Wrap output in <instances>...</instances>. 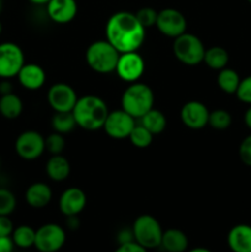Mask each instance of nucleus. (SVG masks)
Segmentation results:
<instances>
[{
    "instance_id": "nucleus-1",
    "label": "nucleus",
    "mask_w": 251,
    "mask_h": 252,
    "mask_svg": "<svg viewBox=\"0 0 251 252\" xmlns=\"http://www.w3.org/2000/svg\"><path fill=\"white\" fill-rule=\"evenodd\" d=\"M106 39L120 53L139 51L145 41V29L135 14L117 11L108 17L105 27Z\"/></svg>"
},
{
    "instance_id": "nucleus-2",
    "label": "nucleus",
    "mask_w": 251,
    "mask_h": 252,
    "mask_svg": "<svg viewBox=\"0 0 251 252\" xmlns=\"http://www.w3.org/2000/svg\"><path fill=\"white\" fill-rule=\"evenodd\" d=\"M71 112L78 127L85 130H97L103 127L110 111L100 96L85 95L78 98Z\"/></svg>"
},
{
    "instance_id": "nucleus-3",
    "label": "nucleus",
    "mask_w": 251,
    "mask_h": 252,
    "mask_svg": "<svg viewBox=\"0 0 251 252\" xmlns=\"http://www.w3.org/2000/svg\"><path fill=\"white\" fill-rule=\"evenodd\" d=\"M154 93L144 83H132L123 91L121 97V108L129 113L133 118L139 120L142 116L154 107Z\"/></svg>"
},
{
    "instance_id": "nucleus-4",
    "label": "nucleus",
    "mask_w": 251,
    "mask_h": 252,
    "mask_svg": "<svg viewBox=\"0 0 251 252\" xmlns=\"http://www.w3.org/2000/svg\"><path fill=\"white\" fill-rule=\"evenodd\" d=\"M120 52L107 41H95L86 48L85 61L90 69L98 74H110L116 70Z\"/></svg>"
},
{
    "instance_id": "nucleus-5",
    "label": "nucleus",
    "mask_w": 251,
    "mask_h": 252,
    "mask_svg": "<svg viewBox=\"0 0 251 252\" xmlns=\"http://www.w3.org/2000/svg\"><path fill=\"white\" fill-rule=\"evenodd\" d=\"M172 52H174L175 58L181 62L182 64L194 66L203 62L206 47H204L201 38L197 37L196 34L185 32V33L174 38Z\"/></svg>"
},
{
    "instance_id": "nucleus-6",
    "label": "nucleus",
    "mask_w": 251,
    "mask_h": 252,
    "mask_svg": "<svg viewBox=\"0 0 251 252\" xmlns=\"http://www.w3.org/2000/svg\"><path fill=\"white\" fill-rule=\"evenodd\" d=\"M132 231L135 243L147 250L160 248L164 230L155 217L150 214H142L137 217L132 225Z\"/></svg>"
},
{
    "instance_id": "nucleus-7",
    "label": "nucleus",
    "mask_w": 251,
    "mask_h": 252,
    "mask_svg": "<svg viewBox=\"0 0 251 252\" xmlns=\"http://www.w3.org/2000/svg\"><path fill=\"white\" fill-rule=\"evenodd\" d=\"M15 152L27 161L38 159L46 152V138L37 130H25L15 140Z\"/></svg>"
},
{
    "instance_id": "nucleus-8",
    "label": "nucleus",
    "mask_w": 251,
    "mask_h": 252,
    "mask_svg": "<svg viewBox=\"0 0 251 252\" xmlns=\"http://www.w3.org/2000/svg\"><path fill=\"white\" fill-rule=\"evenodd\" d=\"M25 64L24 51L14 42L0 43V79H12L17 76Z\"/></svg>"
},
{
    "instance_id": "nucleus-9",
    "label": "nucleus",
    "mask_w": 251,
    "mask_h": 252,
    "mask_svg": "<svg viewBox=\"0 0 251 252\" xmlns=\"http://www.w3.org/2000/svg\"><path fill=\"white\" fill-rule=\"evenodd\" d=\"M65 240V230L58 224L48 223L36 230L34 248L39 252H59Z\"/></svg>"
},
{
    "instance_id": "nucleus-10",
    "label": "nucleus",
    "mask_w": 251,
    "mask_h": 252,
    "mask_svg": "<svg viewBox=\"0 0 251 252\" xmlns=\"http://www.w3.org/2000/svg\"><path fill=\"white\" fill-rule=\"evenodd\" d=\"M159 32L170 38H176L187 30V20L181 11L174 7H165L157 11V24Z\"/></svg>"
},
{
    "instance_id": "nucleus-11",
    "label": "nucleus",
    "mask_w": 251,
    "mask_h": 252,
    "mask_svg": "<svg viewBox=\"0 0 251 252\" xmlns=\"http://www.w3.org/2000/svg\"><path fill=\"white\" fill-rule=\"evenodd\" d=\"M145 70V62L143 57L135 52L121 53L116 65V73L121 80L128 84L137 83Z\"/></svg>"
},
{
    "instance_id": "nucleus-12",
    "label": "nucleus",
    "mask_w": 251,
    "mask_h": 252,
    "mask_svg": "<svg viewBox=\"0 0 251 252\" xmlns=\"http://www.w3.org/2000/svg\"><path fill=\"white\" fill-rule=\"evenodd\" d=\"M135 126V118L125 110H116L108 112L102 129L110 138L116 140H122L129 137L130 132Z\"/></svg>"
},
{
    "instance_id": "nucleus-13",
    "label": "nucleus",
    "mask_w": 251,
    "mask_h": 252,
    "mask_svg": "<svg viewBox=\"0 0 251 252\" xmlns=\"http://www.w3.org/2000/svg\"><path fill=\"white\" fill-rule=\"evenodd\" d=\"M78 98L73 86L65 83L53 84L47 94V101L54 112H71Z\"/></svg>"
},
{
    "instance_id": "nucleus-14",
    "label": "nucleus",
    "mask_w": 251,
    "mask_h": 252,
    "mask_svg": "<svg viewBox=\"0 0 251 252\" xmlns=\"http://www.w3.org/2000/svg\"><path fill=\"white\" fill-rule=\"evenodd\" d=\"M209 110L199 101H188L180 110V120L185 127L193 130L203 129L208 126Z\"/></svg>"
},
{
    "instance_id": "nucleus-15",
    "label": "nucleus",
    "mask_w": 251,
    "mask_h": 252,
    "mask_svg": "<svg viewBox=\"0 0 251 252\" xmlns=\"http://www.w3.org/2000/svg\"><path fill=\"white\" fill-rule=\"evenodd\" d=\"M85 192L78 187H69L59 197V209L65 217L79 216L86 207Z\"/></svg>"
},
{
    "instance_id": "nucleus-16",
    "label": "nucleus",
    "mask_w": 251,
    "mask_h": 252,
    "mask_svg": "<svg viewBox=\"0 0 251 252\" xmlns=\"http://www.w3.org/2000/svg\"><path fill=\"white\" fill-rule=\"evenodd\" d=\"M46 6L49 19L59 25L69 24L78 14L76 0H49Z\"/></svg>"
},
{
    "instance_id": "nucleus-17",
    "label": "nucleus",
    "mask_w": 251,
    "mask_h": 252,
    "mask_svg": "<svg viewBox=\"0 0 251 252\" xmlns=\"http://www.w3.org/2000/svg\"><path fill=\"white\" fill-rule=\"evenodd\" d=\"M17 80L26 90H39L46 83V71L36 63H25L17 74Z\"/></svg>"
},
{
    "instance_id": "nucleus-18",
    "label": "nucleus",
    "mask_w": 251,
    "mask_h": 252,
    "mask_svg": "<svg viewBox=\"0 0 251 252\" xmlns=\"http://www.w3.org/2000/svg\"><path fill=\"white\" fill-rule=\"evenodd\" d=\"M226 243L231 252H251V225L233 226L226 236Z\"/></svg>"
},
{
    "instance_id": "nucleus-19",
    "label": "nucleus",
    "mask_w": 251,
    "mask_h": 252,
    "mask_svg": "<svg viewBox=\"0 0 251 252\" xmlns=\"http://www.w3.org/2000/svg\"><path fill=\"white\" fill-rule=\"evenodd\" d=\"M52 196V189L46 182H33L25 192V201L32 208L41 209L51 203Z\"/></svg>"
},
{
    "instance_id": "nucleus-20",
    "label": "nucleus",
    "mask_w": 251,
    "mask_h": 252,
    "mask_svg": "<svg viewBox=\"0 0 251 252\" xmlns=\"http://www.w3.org/2000/svg\"><path fill=\"white\" fill-rule=\"evenodd\" d=\"M160 248L165 252H186L188 250V238L180 229H167L162 233Z\"/></svg>"
},
{
    "instance_id": "nucleus-21",
    "label": "nucleus",
    "mask_w": 251,
    "mask_h": 252,
    "mask_svg": "<svg viewBox=\"0 0 251 252\" xmlns=\"http://www.w3.org/2000/svg\"><path fill=\"white\" fill-rule=\"evenodd\" d=\"M70 170V162L62 154L52 155L46 164L47 176L56 182H62L68 179Z\"/></svg>"
},
{
    "instance_id": "nucleus-22",
    "label": "nucleus",
    "mask_w": 251,
    "mask_h": 252,
    "mask_svg": "<svg viewBox=\"0 0 251 252\" xmlns=\"http://www.w3.org/2000/svg\"><path fill=\"white\" fill-rule=\"evenodd\" d=\"M24 110L22 100L14 93L0 96V115L6 120H16Z\"/></svg>"
},
{
    "instance_id": "nucleus-23",
    "label": "nucleus",
    "mask_w": 251,
    "mask_h": 252,
    "mask_svg": "<svg viewBox=\"0 0 251 252\" xmlns=\"http://www.w3.org/2000/svg\"><path fill=\"white\" fill-rule=\"evenodd\" d=\"M139 121L140 125L144 128H147L153 135L160 134V133L164 132L167 125L166 117H165L164 113L154 107L148 111L144 116H142Z\"/></svg>"
},
{
    "instance_id": "nucleus-24",
    "label": "nucleus",
    "mask_w": 251,
    "mask_h": 252,
    "mask_svg": "<svg viewBox=\"0 0 251 252\" xmlns=\"http://www.w3.org/2000/svg\"><path fill=\"white\" fill-rule=\"evenodd\" d=\"M203 62L212 70H221L226 68L229 63V53L225 48L220 46H214L211 48H206Z\"/></svg>"
},
{
    "instance_id": "nucleus-25",
    "label": "nucleus",
    "mask_w": 251,
    "mask_h": 252,
    "mask_svg": "<svg viewBox=\"0 0 251 252\" xmlns=\"http://www.w3.org/2000/svg\"><path fill=\"white\" fill-rule=\"evenodd\" d=\"M240 75L238 71H235L231 68H224L218 71V76H217V84H218L219 89L224 91L225 94H235L240 84Z\"/></svg>"
},
{
    "instance_id": "nucleus-26",
    "label": "nucleus",
    "mask_w": 251,
    "mask_h": 252,
    "mask_svg": "<svg viewBox=\"0 0 251 252\" xmlns=\"http://www.w3.org/2000/svg\"><path fill=\"white\" fill-rule=\"evenodd\" d=\"M15 246L20 249H30L34 246L36 230L29 225H20L14 229L11 234Z\"/></svg>"
},
{
    "instance_id": "nucleus-27",
    "label": "nucleus",
    "mask_w": 251,
    "mask_h": 252,
    "mask_svg": "<svg viewBox=\"0 0 251 252\" xmlns=\"http://www.w3.org/2000/svg\"><path fill=\"white\" fill-rule=\"evenodd\" d=\"M76 127L73 112H54L52 117V128L54 132L61 134H68Z\"/></svg>"
},
{
    "instance_id": "nucleus-28",
    "label": "nucleus",
    "mask_w": 251,
    "mask_h": 252,
    "mask_svg": "<svg viewBox=\"0 0 251 252\" xmlns=\"http://www.w3.org/2000/svg\"><path fill=\"white\" fill-rule=\"evenodd\" d=\"M233 123V117H231L230 112L223 108H218V110L209 111V118H208V126H211L213 129L217 130H225Z\"/></svg>"
},
{
    "instance_id": "nucleus-29",
    "label": "nucleus",
    "mask_w": 251,
    "mask_h": 252,
    "mask_svg": "<svg viewBox=\"0 0 251 252\" xmlns=\"http://www.w3.org/2000/svg\"><path fill=\"white\" fill-rule=\"evenodd\" d=\"M153 138H154V135L139 123V125L134 126L128 139L130 140V143L135 148L145 149V148H148L153 143Z\"/></svg>"
},
{
    "instance_id": "nucleus-30",
    "label": "nucleus",
    "mask_w": 251,
    "mask_h": 252,
    "mask_svg": "<svg viewBox=\"0 0 251 252\" xmlns=\"http://www.w3.org/2000/svg\"><path fill=\"white\" fill-rule=\"evenodd\" d=\"M17 206L16 197L10 189H0V216H10Z\"/></svg>"
},
{
    "instance_id": "nucleus-31",
    "label": "nucleus",
    "mask_w": 251,
    "mask_h": 252,
    "mask_svg": "<svg viewBox=\"0 0 251 252\" xmlns=\"http://www.w3.org/2000/svg\"><path fill=\"white\" fill-rule=\"evenodd\" d=\"M65 148V138L61 133L53 132L46 138V150L52 155L62 154Z\"/></svg>"
},
{
    "instance_id": "nucleus-32",
    "label": "nucleus",
    "mask_w": 251,
    "mask_h": 252,
    "mask_svg": "<svg viewBox=\"0 0 251 252\" xmlns=\"http://www.w3.org/2000/svg\"><path fill=\"white\" fill-rule=\"evenodd\" d=\"M135 16H137L139 24L147 30L149 29V27L155 26V24H157V11L155 9H153V7L145 6L138 10V11L135 12Z\"/></svg>"
},
{
    "instance_id": "nucleus-33",
    "label": "nucleus",
    "mask_w": 251,
    "mask_h": 252,
    "mask_svg": "<svg viewBox=\"0 0 251 252\" xmlns=\"http://www.w3.org/2000/svg\"><path fill=\"white\" fill-rule=\"evenodd\" d=\"M235 95L239 101L249 106L251 105V75L241 79Z\"/></svg>"
},
{
    "instance_id": "nucleus-34",
    "label": "nucleus",
    "mask_w": 251,
    "mask_h": 252,
    "mask_svg": "<svg viewBox=\"0 0 251 252\" xmlns=\"http://www.w3.org/2000/svg\"><path fill=\"white\" fill-rule=\"evenodd\" d=\"M239 158L244 165L251 167V134L241 140L239 145Z\"/></svg>"
},
{
    "instance_id": "nucleus-35",
    "label": "nucleus",
    "mask_w": 251,
    "mask_h": 252,
    "mask_svg": "<svg viewBox=\"0 0 251 252\" xmlns=\"http://www.w3.org/2000/svg\"><path fill=\"white\" fill-rule=\"evenodd\" d=\"M15 226L9 216H0V236H11Z\"/></svg>"
},
{
    "instance_id": "nucleus-36",
    "label": "nucleus",
    "mask_w": 251,
    "mask_h": 252,
    "mask_svg": "<svg viewBox=\"0 0 251 252\" xmlns=\"http://www.w3.org/2000/svg\"><path fill=\"white\" fill-rule=\"evenodd\" d=\"M113 252H148V250L135 241H130L120 245Z\"/></svg>"
},
{
    "instance_id": "nucleus-37",
    "label": "nucleus",
    "mask_w": 251,
    "mask_h": 252,
    "mask_svg": "<svg viewBox=\"0 0 251 252\" xmlns=\"http://www.w3.org/2000/svg\"><path fill=\"white\" fill-rule=\"evenodd\" d=\"M15 244L11 236H0V252H12Z\"/></svg>"
},
{
    "instance_id": "nucleus-38",
    "label": "nucleus",
    "mask_w": 251,
    "mask_h": 252,
    "mask_svg": "<svg viewBox=\"0 0 251 252\" xmlns=\"http://www.w3.org/2000/svg\"><path fill=\"white\" fill-rule=\"evenodd\" d=\"M130 241H134V236H133L132 229L122 230L120 234H118V243H120V245L130 243Z\"/></svg>"
},
{
    "instance_id": "nucleus-39",
    "label": "nucleus",
    "mask_w": 251,
    "mask_h": 252,
    "mask_svg": "<svg viewBox=\"0 0 251 252\" xmlns=\"http://www.w3.org/2000/svg\"><path fill=\"white\" fill-rule=\"evenodd\" d=\"M10 93H12V84L10 83V79H1V81H0V96Z\"/></svg>"
},
{
    "instance_id": "nucleus-40",
    "label": "nucleus",
    "mask_w": 251,
    "mask_h": 252,
    "mask_svg": "<svg viewBox=\"0 0 251 252\" xmlns=\"http://www.w3.org/2000/svg\"><path fill=\"white\" fill-rule=\"evenodd\" d=\"M79 226H80V220H79L78 216L66 217V228L70 230H76Z\"/></svg>"
},
{
    "instance_id": "nucleus-41",
    "label": "nucleus",
    "mask_w": 251,
    "mask_h": 252,
    "mask_svg": "<svg viewBox=\"0 0 251 252\" xmlns=\"http://www.w3.org/2000/svg\"><path fill=\"white\" fill-rule=\"evenodd\" d=\"M244 123H245L246 127L251 130V105L249 106L248 110L244 113Z\"/></svg>"
},
{
    "instance_id": "nucleus-42",
    "label": "nucleus",
    "mask_w": 251,
    "mask_h": 252,
    "mask_svg": "<svg viewBox=\"0 0 251 252\" xmlns=\"http://www.w3.org/2000/svg\"><path fill=\"white\" fill-rule=\"evenodd\" d=\"M186 252H212V251L207 248H194V249H191V250H187Z\"/></svg>"
},
{
    "instance_id": "nucleus-43",
    "label": "nucleus",
    "mask_w": 251,
    "mask_h": 252,
    "mask_svg": "<svg viewBox=\"0 0 251 252\" xmlns=\"http://www.w3.org/2000/svg\"><path fill=\"white\" fill-rule=\"evenodd\" d=\"M31 1L32 4H36V5H46L49 0H29Z\"/></svg>"
},
{
    "instance_id": "nucleus-44",
    "label": "nucleus",
    "mask_w": 251,
    "mask_h": 252,
    "mask_svg": "<svg viewBox=\"0 0 251 252\" xmlns=\"http://www.w3.org/2000/svg\"><path fill=\"white\" fill-rule=\"evenodd\" d=\"M1 32H2V24L1 21H0V34H1Z\"/></svg>"
},
{
    "instance_id": "nucleus-45",
    "label": "nucleus",
    "mask_w": 251,
    "mask_h": 252,
    "mask_svg": "<svg viewBox=\"0 0 251 252\" xmlns=\"http://www.w3.org/2000/svg\"><path fill=\"white\" fill-rule=\"evenodd\" d=\"M1 10H2V1L0 0V12H1Z\"/></svg>"
},
{
    "instance_id": "nucleus-46",
    "label": "nucleus",
    "mask_w": 251,
    "mask_h": 252,
    "mask_svg": "<svg viewBox=\"0 0 251 252\" xmlns=\"http://www.w3.org/2000/svg\"><path fill=\"white\" fill-rule=\"evenodd\" d=\"M248 1H249V2H250V4H251V0H248Z\"/></svg>"
}]
</instances>
